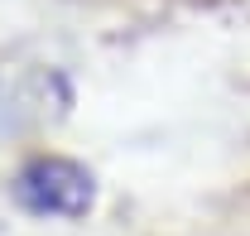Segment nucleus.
Instances as JSON below:
<instances>
[{"label": "nucleus", "instance_id": "1", "mask_svg": "<svg viewBox=\"0 0 250 236\" xmlns=\"http://www.w3.org/2000/svg\"><path fill=\"white\" fill-rule=\"evenodd\" d=\"M20 203L29 212H48V217H77L92 203V178L67 159H34L15 183Z\"/></svg>", "mask_w": 250, "mask_h": 236}]
</instances>
